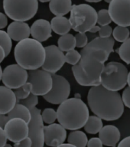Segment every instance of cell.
<instances>
[{
    "label": "cell",
    "mask_w": 130,
    "mask_h": 147,
    "mask_svg": "<svg viewBox=\"0 0 130 147\" xmlns=\"http://www.w3.org/2000/svg\"><path fill=\"white\" fill-rule=\"evenodd\" d=\"M80 62L72 67L77 82L84 87L101 85V74L110 54L103 49L84 48L80 51Z\"/></svg>",
    "instance_id": "1"
},
{
    "label": "cell",
    "mask_w": 130,
    "mask_h": 147,
    "mask_svg": "<svg viewBox=\"0 0 130 147\" xmlns=\"http://www.w3.org/2000/svg\"><path fill=\"white\" fill-rule=\"evenodd\" d=\"M87 103L95 116L106 121L119 119L124 113V103L119 92L106 90L102 86L90 87Z\"/></svg>",
    "instance_id": "2"
},
{
    "label": "cell",
    "mask_w": 130,
    "mask_h": 147,
    "mask_svg": "<svg viewBox=\"0 0 130 147\" xmlns=\"http://www.w3.org/2000/svg\"><path fill=\"white\" fill-rule=\"evenodd\" d=\"M57 115L58 123L66 129L78 130L89 119V108L81 99L68 98L57 107Z\"/></svg>",
    "instance_id": "3"
},
{
    "label": "cell",
    "mask_w": 130,
    "mask_h": 147,
    "mask_svg": "<svg viewBox=\"0 0 130 147\" xmlns=\"http://www.w3.org/2000/svg\"><path fill=\"white\" fill-rule=\"evenodd\" d=\"M15 59L18 65L27 71L37 70L43 66L45 61V47L33 38L19 41L14 50Z\"/></svg>",
    "instance_id": "4"
},
{
    "label": "cell",
    "mask_w": 130,
    "mask_h": 147,
    "mask_svg": "<svg viewBox=\"0 0 130 147\" xmlns=\"http://www.w3.org/2000/svg\"><path fill=\"white\" fill-rule=\"evenodd\" d=\"M128 69L120 62L111 61L105 64L101 74V85L106 90L118 92L126 87Z\"/></svg>",
    "instance_id": "5"
},
{
    "label": "cell",
    "mask_w": 130,
    "mask_h": 147,
    "mask_svg": "<svg viewBox=\"0 0 130 147\" xmlns=\"http://www.w3.org/2000/svg\"><path fill=\"white\" fill-rule=\"evenodd\" d=\"M98 12L89 4L73 5L70 16V22L73 31L78 33L90 32L97 23Z\"/></svg>",
    "instance_id": "6"
},
{
    "label": "cell",
    "mask_w": 130,
    "mask_h": 147,
    "mask_svg": "<svg viewBox=\"0 0 130 147\" xmlns=\"http://www.w3.org/2000/svg\"><path fill=\"white\" fill-rule=\"evenodd\" d=\"M3 9L14 22H25L32 19L38 9L37 0H4Z\"/></svg>",
    "instance_id": "7"
},
{
    "label": "cell",
    "mask_w": 130,
    "mask_h": 147,
    "mask_svg": "<svg viewBox=\"0 0 130 147\" xmlns=\"http://www.w3.org/2000/svg\"><path fill=\"white\" fill-rule=\"evenodd\" d=\"M53 86L51 91L43 96L47 102L51 104H61L68 99L71 94V84L66 78L56 74H52Z\"/></svg>",
    "instance_id": "8"
},
{
    "label": "cell",
    "mask_w": 130,
    "mask_h": 147,
    "mask_svg": "<svg viewBox=\"0 0 130 147\" xmlns=\"http://www.w3.org/2000/svg\"><path fill=\"white\" fill-rule=\"evenodd\" d=\"M28 82L32 84V94L36 96H44L52 88V74L41 69L28 71Z\"/></svg>",
    "instance_id": "9"
},
{
    "label": "cell",
    "mask_w": 130,
    "mask_h": 147,
    "mask_svg": "<svg viewBox=\"0 0 130 147\" xmlns=\"http://www.w3.org/2000/svg\"><path fill=\"white\" fill-rule=\"evenodd\" d=\"M28 72L18 64L5 67L2 71V81L4 86L11 90L18 89L28 82Z\"/></svg>",
    "instance_id": "10"
},
{
    "label": "cell",
    "mask_w": 130,
    "mask_h": 147,
    "mask_svg": "<svg viewBox=\"0 0 130 147\" xmlns=\"http://www.w3.org/2000/svg\"><path fill=\"white\" fill-rule=\"evenodd\" d=\"M31 111L32 119L28 123V137L32 140V147H44V126L41 117V110L34 108Z\"/></svg>",
    "instance_id": "11"
},
{
    "label": "cell",
    "mask_w": 130,
    "mask_h": 147,
    "mask_svg": "<svg viewBox=\"0 0 130 147\" xmlns=\"http://www.w3.org/2000/svg\"><path fill=\"white\" fill-rule=\"evenodd\" d=\"M108 11L117 26H130V0H112Z\"/></svg>",
    "instance_id": "12"
},
{
    "label": "cell",
    "mask_w": 130,
    "mask_h": 147,
    "mask_svg": "<svg viewBox=\"0 0 130 147\" xmlns=\"http://www.w3.org/2000/svg\"><path fill=\"white\" fill-rule=\"evenodd\" d=\"M45 61L42 70L54 74L60 71L66 63L65 55L56 45H49L45 47Z\"/></svg>",
    "instance_id": "13"
},
{
    "label": "cell",
    "mask_w": 130,
    "mask_h": 147,
    "mask_svg": "<svg viewBox=\"0 0 130 147\" xmlns=\"http://www.w3.org/2000/svg\"><path fill=\"white\" fill-rule=\"evenodd\" d=\"M7 139L14 143L22 141L28 137V123L19 118L9 119L4 128Z\"/></svg>",
    "instance_id": "14"
},
{
    "label": "cell",
    "mask_w": 130,
    "mask_h": 147,
    "mask_svg": "<svg viewBox=\"0 0 130 147\" xmlns=\"http://www.w3.org/2000/svg\"><path fill=\"white\" fill-rule=\"evenodd\" d=\"M67 131L60 123H53L44 126V142L50 147H57L66 140Z\"/></svg>",
    "instance_id": "15"
},
{
    "label": "cell",
    "mask_w": 130,
    "mask_h": 147,
    "mask_svg": "<svg viewBox=\"0 0 130 147\" xmlns=\"http://www.w3.org/2000/svg\"><path fill=\"white\" fill-rule=\"evenodd\" d=\"M52 32L51 23L42 18L35 21L31 26V35L33 39L41 43L50 38Z\"/></svg>",
    "instance_id": "16"
},
{
    "label": "cell",
    "mask_w": 130,
    "mask_h": 147,
    "mask_svg": "<svg viewBox=\"0 0 130 147\" xmlns=\"http://www.w3.org/2000/svg\"><path fill=\"white\" fill-rule=\"evenodd\" d=\"M7 33L11 40L19 42L25 39L29 38L31 27L26 22H12L7 28Z\"/></svg>",
    "instance_id": "17"
},
{
    "label": "cell",
    "mask_w": 130,
    "mask_h": 147,
    "mask_svg": "<svg viewBox=\"0 0 130 147\" xmlns=\"http://www.w3.org/2000/svg\"><path fill=\"white\" fill-rule=\"evenodd\" d=\"M17 103V99L12 90L0 86V114H8Z\"/></svg>",
    "instance_id": "18"
},
{
    "label": "cell",
    "mask_w": 130,
    "mask_h": 147,
    "mask_svg": "<svg viewBox=\"0 0 130 147\" xmlns=\"http://www.w3.org/2000/svg\"><path fill=\"white\" fill-rule=\"evenodd\" d=\"M120 131L117 126L113 125H106L103 126L99 133V138L104 146L116 147L120 140Z\"/></svg>",
    "instance_id": "19"
},
{
    "label": "cell",
    "mask_w": 130,
    "mask_h": 147,
    "mask_svg": "<svg viewBox=\"0 0 130 147\" xmlns=\"http://www.w3.org/2000/svg\"><path fill=\"white\" fill-rule=\"evenodd\" d=\"M73 4L71 0H52L49 2V9L55 16H64L71 12Z\"/></svg>",
    "instance_id": "20"
},
{
    "label": "cell",
    "mask_w": 130,
    "mask_h": 147,
    "mask_svg": "<svg viewBox=\"0 0 130 147\" xmlns=\"http://www.w3.org/2000/svg\"><path fill=\"white\" fill-rule=\"evenodd\" d=\"M52 31L61 36L69 34L71 28V22L68 18L64 16H55L51 21Z\"/></svg>",
    "instance_id": "21"
},
{
    "label": "cell",
    "mask_w": 130,
    "mask_h": 147,
    "mask_svg": "<svg viewBox=\"0 0 130 147\" xmlns=\"http://www.w3.org/2000/svg\"><path fill=\"white\" fill-rule=\"evenodd\" d=\"M115 45V40L113 38L110 37L108 38H103L100 37H96L93 39L90 42L88 43L85 48H97L106 51L109 54H111L114 51L113 47Z\"/></svg>",
    "instance_id": "22"
},
{
    "label": "cell",
    "mask_w": 130,
    "mask_h": 147,
    "mask_svg": "<svg viewBox=\"0 0 130 147\" xmlns=\"http://www.w3.org/2000/svg\"><path fill=\"white\" fill-rule=\"evenodd\" d=\"M8 117L9 119H14V118H19L25 120L27 123L31 121L32 119V113L26 107L19 103H16L15 107L12 109L11 112L8 113Z\"/></svg>",
    "instance_id": "23"
},
{
    "label": "cell",
    "mask_w": 130,
    "mask_h": 147,
    "mask_svg": "<svg viewBox=\"0 0 130 147\" xmlns=\"http://www.w3.org/2000/svg\"><path fill=\"white\" fill-rule=\"evenodd\" d=\"M88 138L85 133L80 130L72 131L68 134L67 142L76 147H86L88 143Z\"/></svg>",
    "instance_id": "24"
},
{
    "label": "cell",
    "mask_w": 130,
    "mask_h": 147,
    "mask_svg": "<svg viewBox=\"0 0 130 147\" xmlns=\"http://www.w3.org/2000/svg\"><path fill=\"white\" fill-rule=\"evenodd\" d=\"M58 48L64 52H68L70 51L74 50L77 45L75 36L72 34H67L65 35H62L59 38L57 41Z\"/></svg>",
    "instance_id": "25"
},
{
    "label": "cell",
    "mask_w": 130,
    "mask_h": 147,
    "mask_svg": "<svg viewBox=\"0 0 130 147\" xmlns=\"http://www.w3.org/2000/svg\"><path fill=\"white\" fill-rule=\"evenodd\" d=\"M103 120L96 116H90L84 126V130L90 134H96L103 129Z\"/></svg>",
    "instance_id": "26"
},
{
    "label": "cell",
    "mask_w": 130,
    "mask_h": 147,
    "mask_svg": "<svg viewBox=\"0 0 130 147\" xmlns=\"http://www.w3.org/2000/svg\"><path fill=\"white\" fill-rule=\"evenodd\" d=\"M130 32L128 28L117 26L112 32V36L114 40L118 42L123 43L129 38Z\"/></svg>",
    "instance_id": "27"
},
{
    "label": "cell",
    "mask_w": 130,
    "mask_h": 147,
    "mask_svg": "<svg viewBox=\"0 0 130 147\" xmlns=\"http://www.w3.org/2000/svg\"><path fill=\"white\" fill-rule=\"evenodd\" d=\"M119 57L127 64H130V38L122 44L120 47L116 50Z\"/></svg>",
    "instance_id": "28"
},
{
    "label": "cell",
    "mask_w": 130,
    "mask_h": 147,
    "mask_svg": "<svg viewBox=\"0 0 130 147\" xmlns=\"http://www.w3.org/2000/svg\"><path fill=\"white\" fill-rule=\"evenodd\" d=\"M32 85L31 83L27 82L25 84L22 86L18 89L14 90L13 91L15 93V95L16 96L17 101L22 100H25L32 94Z\"/></svg>",
    "instance_id": "29"
},
{
    "label": "cell",
    "mask_w": 130,
    "mask_h": 147,
    "mask_svg": "<svg viewBox=\"0 0 130 147\" xmlns=\"http://www.w3.org/2000/svg\"><path fill=\"white\" fill-rule=\"evenodd\" d=\"M0 45L4 48L5 51V56L7 57L11 52L12 41L7 32H5L2 30H0Z\"/></svg>",
    "instance_id": "30"
},
{
    "label": "cell",
    "mask_w": 130,
    "mask_h": 147,
    "mask_svg": "<svg viewBox=\"0 0 130 147\" xmlns=\"http://www.w3.org/2000/svg\"><path fill=\"white\" fill-rule=\"evenodd\" d=\"M41 117L44 123L51 125L55 123L56 119H57V111H55L53 108H46L41 112Z\"/></svg>",
    "instance_id": "31"
},
{
    "label": "cell",
    "mask_w": 130,
    "mask_h": 147,
    "mask_svg": "<svg viewBox=\"0 0 130 147\" xmlns=\"http://www.w3.org/2000/svg\"><path fill=\"white\" fill-rule=\"evenodd\" d=\"M98 12V18H97V23L100 27L109 25L112 22L111 17H110V12L108 9H100Z\"/></svg>",
    "instance_id": "32"
},
{
    "label": "cell",
    "mask_w": 130,
    "mask_h": 147,
    "mask_svg": "<svg viewBox=\"0 0 130 147\" xmlns=\"http://www.w3.org/2000/svg\"><path fill=\"white\" fill-rule=\"evenodd\" d=\"M18 103L22 104L25 107L28 109L29 110H32V109L36 107V106L38 105V97L36 95H34L32 93L30 94L29 96H28L27 98L25 99V100H22L18 101Z\"/></svg>",
    "instance_id": "33"
},
{
    "label": "cell",
    "mask_w": 130,
    "mask_h": 147,
    "mask_svg": "<svg viewBox=\"0 0 130 147\" xmlns=\"http://www.w3.org/2000/svg\"><path fill=\"white\" fill-rule=\"evenodd\" d=\"M65 59H66L67 63L74 66L80 62V59H81V55H80V52H78L77 51L74 49V50L70 51L68 52H67V54L65 55Z\"/></svg>",
    "instance_id": "34"
},
{
    "label": "cell",
    "mask_w": 130,
    "mask_h": 147,
    "mask_svg": "<svg viewBox=\"0 0 130 147\" xmlns=\"http://www.w3.org/2000/svg\"><path fill=\"white\" fill-rule=\"evenodd\" d=\"M75 38L77 42V45H76L77 48H84L89 43L86 33H77L75 35Z\"/></svg>",
    "instance_id": "35"
},
{
    "label": "cell",
    "mask_w": 130,
    "mask_h": 147,
    "mask_svg": "<svg viewBox=\"0 0 130 147\" xmlns=\"http://www.w3.org/2000/svg\"><path fill=\"white\" fill-rule=\"evenodd\" d=\"M112 27L110 25L103 26L100 28V31L99 32V37L103 38H108L111 37V34H112Z\"/></svg>",
    "instance_id": "36"
},
{
    "label": "cell",
    "mask_w": 130,
    "mask_h": 147,
    "mask_svg": "<svg viewBox=\"0 0 130 147\" xmlns=\"http://www.w3.org/2000/svg\"><path fill=\"white\" fill-rule=\"evenodd\" d=\"M122 99L123 101L124 106H126V107L130 109V87H126L123 92L122 95Z\"/></svg>",
    "instance_id": "37"
},
{
    "label": "cell",
    "mask_w": 130,
    "mask_h": 147,
    "mask_svg": "<svg viewBox=\"0 0 130 147\" xmlns=\"http://www.w3.org/2000/svg\"><path fill=\"white\" fill-rule=\"evenodd\" d=\"M103 144L100 138L94 137L91 138L88 141L87 147H103Z\"/></svg>",
    "instance_id": "38"
},
{
    "label": "cell",
    "mask_w": 130,
    "mask_h": 147,
    "mask_svg": "<svg viewBox=\"0 0 130 147\" xmlns=\"http://www.w3.org/2000/svg\"><path fill=\"white\" fill-rule=\"evenodd\" d=\"M32 141L29 137L26 138L22 141L15 143L13 147H32Z\"/></svg>",
    "instance_id": "39"
},
{
    "label": "cell",
    "mask_w": 130,
    "mask_h": 147,
    "mask_svg": "<svg viewBox=\"0 0 130 147\" xmlns=\"http://www.w3.org/2000/svg\"><path fill=\"white\" fill-rule=\"evenodd\" d=\"M8 25V16L5 14L0 12V30L5 28Z\"/></svg>",
    "instance_id": "40"
},
{
    "label": "cell",
    "mask_w": 130,
    "mask_h": 147,
    "mask_svg": "<svg viewBox=\"0 0 130 147\" xmlns=\"http://www.w3.org/2000/svg\"><path fill=\"white\" fill-rule=\"evenodd\" d=\"M7 137L5 133L4 129L0 127V147H4L5 145L6 144L7 142Z\"/></svg>",
    "instance_id": "41"
},
{
    "label": "cell",
    "mask_w": 130,
    "mask_h": 147,
    "mask_svg": "<svg viewBox=\"0 0 130 147\" xmlns=\"http://www.w3.org/2000/svg\"><path fill=\"white\" fill-rule=\"evenodd\" d=\"M9 119L8 116H5L4 114H0V127L2 129L5 128V126L9 122Z\"/></svg>",
    "instance_id": "42"
},
{
    "label": "cell",
    "mask_w": 130,
    "mask_h": 147,
    "mask_svg": "<svg viewBox=\"0 0 130 147\" xmlns=\"http://www.w3.org/2000/svg\"><path fill=\"white\" fill-rule=\"evenodd\" d=\"M117 147H130V136L120 141Z\"/></svg>",
    "instance_id": "43"
},
{
    "label": "cell",
    "mask_w": 130,
    "mask_h": 147,
    "mask_svg": "<svg viewBox=\"0 0 130 147\" xmlns=\"http://www.w3.org/2000/svg\"><path fill=\"white\" fill-rule=\"evenodd\" d=\"M6 56H5V51L4 48L0 45V63L4 60V58Z\"/></svg>",
    "instance_id": "44"
},
{
    "label": "cell",
    "mask_w": 130,
    "mask_h": 147,
    "mask_svg": "<svg viewBox=\"0 0 130 147\" xmlns=\"http://www.w3.org/2000/svg\"><path fill=\"white\" fill-rule=\"evenodd\" d=\"M100 28L99 25H95L94 27H93L90 30V33H96V32H99L100 31Z\"/></svg>",
    "instance_id": "45"
},
{
    "label": "cell",
    "mask_w": 130,
    "mask_h": 147,
    "mask_svg": "<svg viewBox=\"0 0 130 147\" xmlns=\"http://www.w3.org/2000/svg\"><path fill=\"white\" fill-rule=\"evenodd\" d=\"M57 147H76V146H73V145L69 144V143H63V144L61 145V146H57Z\"/></svg>",
    "instance_id": "46"
},
{
    "label": "cell",
    "mask_w": 130,
    "mask_h": 147,
    "mask_svg": "<svg viewBox=\"0 0 130 147\" xmlns=\"http://www.w3.org/2000/svg\"><path fill=\"white\" fill-rule=\"evenodd\" d=\"M127 84H128L129 87H130V71L128 74V80H127Z\"/></svg>",
    "instance_id": "47"
},
{
    "label": "cell",
    "mask_w": 130,
    "mask_h": 147,
    "mask_svg": "<svg viewBox=\"0 0 130 147\" xmlns=\"http://www.w3.org/2000/svg\"><path fill=\"white\" fill-rule=\"evenodd\" d=\"M2 67L0 65V81L2 80Z\"/></svg>",
    "instance_id": "48"
},
{
    "label": "cell",
    "mask_w": 130,
    "mask_h": 147,
    "mask_svg": "<svg viewBox=\"0 0 130 147\" xmlns=\"http://www.w3.org/2000/svg\"><path fill=\"white\" fill-rule=\"evenodd\" d=\"M4 147H12L10 144H8V143H6V144L5 145V146Z\"/></svg>",
    "instance_id": "49"
}]
</instances>
